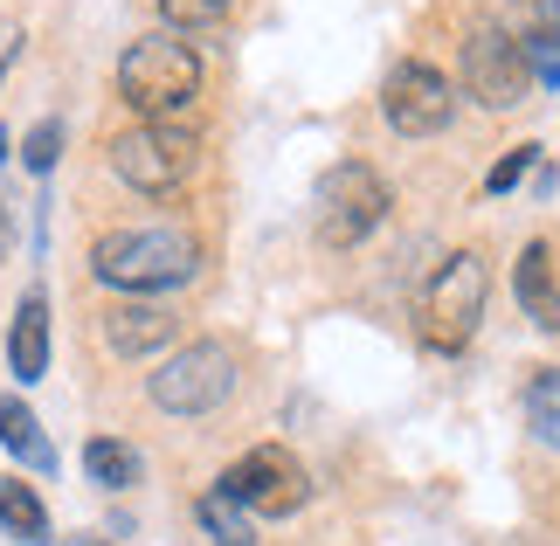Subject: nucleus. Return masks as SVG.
<instances>
[{"instance_id":"dca6fc26","label":"nucleus","mask_w":560,"mask_h":546,"mask_svg":"<svg viewBox=\"0 0 560 546\" xmlns=\"http://www.w3.org/2000/svg\"><path fill=\"white\" fill-rule=\"evenodd\" d=\"M201 526H208V539H214V546H256V519L235 506L222 485L201 498Z\"/></svg>"},{"instance_id":"5701e85b","label":"nucleus","mask_w":560,"mask_h":546,"mask_svg":"<svg viewBox=\"0 0 560 546\" xmlns=\"http://www.w3.org/2000/svg\"><path fill=\"white\" fill-rule=\"evenodd\" d=\"M0 256H8V208H0Z\"/></svg>"},{"instance_id":"f8f14e48","label":"nucleus","mask_w":560,"mask_h":546,"mask_svg":"<svg viewBox=\"0 0 560 546\" xmlns=\"http://www.w3.org/2000/svg\"><path fill=\"white\" fill-rule=\"evenodd\" d=\"M8 367H14V381H42V374H49V298H42V291H28L21 312H14Z\"/></svg>"},{"instance_id":"6e6552de","label":"nucleus","mask_w":560,"mask_h":546,"mask_svg":"<svg viewBox=\"0 0 560 546\" xmlns=\"http://www.w3.org/2000/svg\"><path fill=\"white\" fill-rule=\"evenodd\" d=\"M381 112H387V125H395L401 139H429V132H443V125L457 118V91H450V77L436 62L408 56L381 83Z\"/></svg>"},{"instance_id":"b1692460","label":"nucleus","mask_w":560,"mask_h":546,"mask_svg":"<svg viewBox=\"0 0 560 546\" xmlns=\"http://www.w3.org/2000/svg\"><path fill=\"white\" fill-rule=\"evenodd\" d=\"M77 546H104V539H77Z\"/></svg>"},{"instance_id":"6ab92c4d","label":"nucleus","mask_w":560,"mask_h":546,"mask_svg":"<svg viewBox=\"0 0 560 546\" xmlns=\"http://www.w3.org/2000/svg\"><path fill=\"white\" fill-rule=\"evenodd\" d=\"M160 14H166V28L194 35V28H214L229 14V0H160Z\"/></svg>"},{"instance_id":"7ed1b4c3","label":"nucleus","mask_w":560,"mask_h":546,"mask_svg":"<svg viewBox=\"0 0 560 546\" xmlns=\"http://www.w3.org/2000/svg\"><path fill=\"white\" fill-rule=\"evenodd\" d=\"M485 256L478 249H457L450 264L422 283V304H416V339L429 353H464L470 339H478V318H485Z\"/></svg>"},{"instance_id":"412c9836","label":"nucleus","mask_w":560,"mask_h":546,"mask_svg":"<svg viewBox=\"0 0 560 546\" xmlns=\"http://www.w3.org/2000/svg\"><path fill=\"white\" fill-rule=\"evenodd\" d=\"M56 152H62V125H56V118H42L35 132H28V152H21V160H28V173H49V166H56Z\"/></svg>"},{"instance_id":"ddd939ff","label":"nucleus","mask_w":560,"mask_h":546,"mask_svg":"<svg viewBox=\"0 0 560 546\" xmlns=\"http://www.w3.org/2000/svg\"><path fill=\"white\" fill-rule=\"evenodd\" d=\"M0 443L28 471H56V450H49V435H42V422L28 415V402H0Z\"/></svg>"},{"instance_id":"20e7f679","label":"nucleus","mask_w":560,"mask_h":546,"mask_svg":"<svg viewBox=\"0 0 560 546\" xmlns=\"http://www.w3.org/2000/svg\"><path fill=\"white\" fill-rule=\"evenodd\" d=\"M387 214V181L368 166V160H339L318 173V194H312V222H318V243L332 249H353L368 243Z\"/></svg>"},{"instance_id":"1a4fd4ad","label":"nucleus","mask_w":560,"mask_h":546,"mask_svg":"<svg viewBox=\"0 0 560 546\" xmlns=\"http://www.w3.org/2000/svg\"><path fill=\"white\" fill-rule=\"evenodd\" d=\"M464 91L485 104V112H512V104H526L533 91V70H526V56H520V42H512L499 21L491 28H478L464 42Z\"/></svg>"},{"instance_id":"9d476101","label":"nucleus","mask_w":560,"mask_h":546,"mask_svg":"<svg viewBox=\"0 0 560 546\" xmlns=\"http://www.w3.org/2000/svg\"><path fill=\"white\" fill-rule=\"evenodd\" d=\"M174 339V312H160V304H112L104 312V346H112L118 360H145V353H160V346Z\"/></svg>"},{"instance_id":"39448f33","label":"nucleus","mask_w":560,"mask_h":546,"mask_svg":"<svg viewBox=\"0 0 560 546\" xmlns=\"http://www.w3.org/2000/svg\"><path fill=\"white\" fill-rule=\"evenodd\" d=\"M112 166L125 187L139 194H174L194 181V166H201V146H194V132H180V125H132V132L112 139Z\"/></svg>"},{"instance_id":"423d86ee","label":"nucleus","mask_w":560,"mask_h":546,"mask_svg":"<svg viewBox=\"0 0 560 546\" xmlns=\"http://www.w3.org/2000/svg\"><path fill=\"white\" fill-rule=\"evenodd\" d=\"M235 395V353L222 339H194L153 374V402L166 415H208Z\"/></svg>"},{"instance_id":"0eeeda50","label":"nucleus","mask_w":560,"mask_h":546,"mask_svg":"<svg viewBox=\"0 0 560 546\" xmlns=\"http://www.w3.org/2000/svg\"><path fill=\"white\" fill-rule=\"evenodd\" d=\"M222 491L243 506L249 519H291L298 506L312 498V477H305V464H298L291 450H277V443H256L243 464H229V477H222Z\"/></svg>"},{"instance_id":"393cba45","label":"nucleus","mask_w":560,"mask_h":546,"mask_svg":"<svg viewBox=\"0 0 560 546\" xmlns=\"http://www.w3.org/2000/svg\"><path fill=\"white\" fill-rule=\"evenodd\" d=\"M0 56H8V35H0Z\"/></svg>"},{"instance_id":"4468645a","label":"nucleus","mask_w":560,"mask_h":546,"mask_svg":"<svg viewBox=\"0 0 560 546\" xmlns=\"http://www.w3.org/2000/svg\"><path fill=\"white\" fill-rule=\"evenodd\" d=\"M0 526H8L21 546H42V539H49V512H42L35 485H21V477L0 485Z\"/></svg>"},{"instance_id":"aec40b11","label":"nucleus","mask_w":560,"mask_h":546,"mask_svg":"<svg viewBox=\"0 0 560 546\" xmlns=\"http://www.w3.org/2000/svg\"><path fill=\"white\" fill-rule=\"evenodd\" d=\"M520 56H526L533 83H560V28H547V35H526V42H520Z\"/></svg>"},{"instance_id":"4be33fe9","label":"nucleus","mask_w":560,"mask_h":546,"mask_svg":"<svg viewBox=\"0 0 560 546\" xmlns=\"http://www.w3.org/2000/svg\"><path fill=\"white\" fill-rule=\"evenodd\" d=\"M526 166H533V146H512V152H505V160H499V166H491V181H485V187H491V194H505V187H520V173H526Z\"/></svg>"},{"instance_id":"f3484780","label":"nucleus","mask_w":560,"mask_h":546,"mask_svg":"<svg viewBox=\"0 0 560 546\" xmlns=\"http://www.w3.org/2000/svg\"><path fill=\"white\" fill-rule=\"evenodd\" d=\"M526 422L547 450H560V374L553 367H540V374L526 381Z\"/></svg>"},{"instance_id":"9b49d317","label":"nucleus","mask_w":560,"mask_h":546,"mask_svg":"<svg viewBox=\"0 0 560 546\" xmlns=\"http://www.w3.org/2000/svg\"><path fill=\"white\" fill-rule=\"evenodd\" d=\"M512 291H520V312L540 325V333H560V277H553V249L526 243L520 264H512Z\"/></svg>"},{"instance_id":"f257e3e1","label":"nucleus","mask_w":560,"mask_h":546,"mask_svg":"<svg viewBox=\"0 0 560 546\" xmlns=\"http://www.w3.org/2000/svg\"><path fill=\"white\" fill-rule=\"evenodd\" d=\"M201 270V243L187 229H112L91 249V277L112 291H174Z\"/></svg>"},{"instance_id":"a878e982","label":"nucleus","mask_w":560,"mask_h":546,"mask_svg":"<svg viewBox=\"0 0 560 546\" xmlns=\"http://www.w3.org/2000/svg\"><path fill=\"white\" fill-rule=\"evenodd\" d=\"M0 152H8V139H0Z\"/></svg>"},{"instance_id":"f03ea898","label":"nucleus","mask_w":560,"mask_h":546,"mask_svg":"<svg viewBox=\"0 0 560 546\" xmlns=\"http://www.w3.org/2000/svg\"><path fill=\"white\" fill-rule=\"evenodd\" d=\"M118 97L132 104L145 125H174L194 97H201V56L180 35H145L118 62Z\"/></svg>"},{"instance_id":"2eb2a0df","label":"nucleus","mask_w":560,"mask_h":546,"mask_svg":"<svg viewBox=\"0 0 560 546\" xmlns=\"http://www.w3.org/2000/svg\"><path fill=\"white\" fill-rule=\"evenodd\" d=\"M83 471H91L104 491H125V485H139V450L118 443V435H91V443H83Z\"/></svg>"},{"instance_id":"a211bd4d","label":"nucleus","mask_w":560,"mask_h":546,"mask_svg":"<svg viewBox=\"0 0 560 546\" xmlns=\"http://www.w3.org/2000/svg\"><path fill=\"white\" fill-rule=\"evenodd\" d=\"M499 28H505L512 42H526V35H547V28H560V0H505Z\"/></svg>"}]
</instances>
